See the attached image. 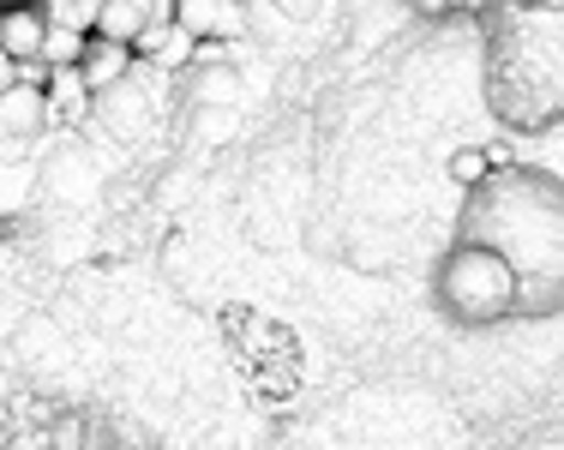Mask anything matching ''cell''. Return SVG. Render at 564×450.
Masks as SVG:
<instances>
[{
	"label": "cell",
	"instance_id": "1",
	"mask_svg": "<svg viewBox=\"0 0 564 450\" xmlns=\"http://www.w3.org/2000/svg\"><path fill=\"white\" fill-rule=\"evenodd\" d=\"M151 24H174V0H102L97 7V31L90 36H109V43H127Z\"/></svg>",
	"mask_w": 564,
	"mask_h": 450
},
{
	"label": "cell",
	"instance_id": "2",
	"mask_svg": "<svg viewBox=\"0 0 564 450\" xmlns=\"http://www.w3.org/2000/svg\"><path fill=\"white\" fill-rule=\"evenodd\" d=\"M174 24H181L193 43L240 36V7H235V0H174Z\"/></svg>",
	"mask_w": 564,
	"mask_h": 450
},
{
	"label": "cell",
	"instance_id": "3",
	"mask_svg": "<svg viewBox=\"0 0 564 450\" xmlns=\"http://www.w3.org/2000/svg\"><path fill=\"white\" fill-rule=\"evenodd\" d=\"M132 48L127 43H109V36H90L85 43V55H78V73H85V85H90V97L97 90H109V85H120V78L132 73Z\"/></svg>",
	"mask_w": 564,
	"mask_h": 450
},
{
	"label": "cell",
	"instance_id": "4",
	"mask_svg": "<svg viewBox=\"0 0 564 450\" xmlns=\"http://www.w3.org/2000/svg\"><path fill=\"white\" fill-rule=\"evenodd\" d=\"M0 127H7V144H19V139H31L36 127H48V102H43V90H36V85H12V90H0Z\"/></svg>",
	"mask_w": 564,
	"mask_h": 450
},
{
	"label": "cell",
	"instance_id": "5",
	"mask_svg": "<svg viewBox=\"0 0 564 450\" xmlns=\"http://www.w3.org/2000/svg\"><path fill=\"white\" fill-rule=\"evenodd\" d=\"M43 102H48V121H85L90 114V85H85V73L78 66H55L48 73V85H43Z\"/></svg>",
	"mask_w": 564,
	"mask_h": 450
},
{
	"label": "cell",
	"instance_id": "6",
	"mask_svg": "<svg viewBox=\"0 0 564 450\" xmlns=\"http://www.w3.org/2000/svg\"><path fill=\"white\" fill-rule=\"evenodd\" d=\"M43 12H36V0H24V7H7L0 12V48H7L12 61H31L36 43H43Z\"/></svg>",
	"mask_w": 564,
	"mask_h": 450
},
{
	"label": "cell",
	"instance_id": "7",
	"mask_svg": "<svg viewBox=\"0 0 564 450\" xmlns=\"http://www.w3.org/2000/svg\"><path fill=\"white\" fill-rule=\"evenodd\" d=\"M97 7L102 0H36L43 24H61V31H78V36L97 31Z\"/></svg>",
	"mask_w": 564,
	"mask_h": 450
},
{
	"label": "cell",
	"instance_id": "8",
	"mask_svg": "<svg viewBox=\"0 0 564 450\" xmlns=\"http://www.w3.org/2000/svg\"><path fill=\"white\" fill-rule=\"evenodd\" d=\"M85 43L90 36H78V31H61V24H48L43 31V43H36V61L55 73V66H78V55H85Z\"/></svg>",
	"mask_w": 564,
	"mask_h": 450
},
{
	"label": "cell",
	"instance_id": "9",
	"mask_svg": "<svg viewBox=\"0 0 564 450\" xmlns=\"http://www.w3.org/2000/svg\"><path fill=\"white\" fill-rule=\"evenodd\" d=\"M24 187H31L24 175H12V168H0V210H19V205H24Z\"/></svg>",
	"mask_w": 564,
	"mask_h": 450
},
{
	"label": "cell",
	"instance_id": "10",
	"mask_svg": "<svg viewBox=\"0 0 564 450\" xmlns=\"http://www.w3.org/2000/svg\"><path fill=\"white\" fill-rule=\"evenodd\" d=\"M0 90H12V55L0 48Z\"/></svg>",
	"mask_w": 564,
	"mask_h": 450
},
{
	"label": "cell",
	"instance_id": "11",
	"mask_svg": "<svg viewBox=\"0 0 564 450\" xmlns=\"http://www.w3.org/2000/svg\"><path fill=\"white\" fill-rule=\"evenodd\" d=\"M451 7H480V0H451Z\"/></svg>",
	"mask_w": 564,
	"mask_h": 450
},
{
	"label": "cell",
	"instance_id": "12",
	"mask_svg": "<svg viewBox=\"0 0 564 450\" xmlns=\"http://www.w3.org/2000/svg\"><path fill=\"white\" fill-rule=\"evenodd\" d=\"M7 7H24V0H0V12H7Z\"/></svg>",
	"mask_w": 564,
	"mask_h": 450
}]
</instances>
